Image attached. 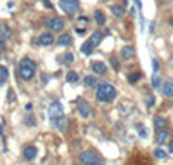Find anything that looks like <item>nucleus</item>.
<instances>
[{"mask_svg":"<svg viewBox=\"0 0 173 165\" xmlns=\"http://www.w3.org/2000/svg\"><path fill=\"white\" fill-rule=\"evenodd\" d=\"M35 73H37V63H35L33 59H30V57H24V59H21V63H19V66H17V75H19V78L31 80V78L35 77Z\"/></svg>","mask_w":173,"mask_h":165,"instance_id":"1","label":"nucleus"},{"mask_svg":"<svg viewBox=\"0 0 173 165\" xmlns=\"http://www.w3.org/2000/svg\"><path fill=\"white\" fill-rule=\"evenodd\" d=\"M116 96H118L116 89L107 82L101 83V85L97 87V92H95V98H97L99 103H111V101L116 99Z\"/></svg>","mask_w":173,"mask_h":165,"instance_id":"2","label":"nucleus"},{"mask_svg":"<svg viewBox=\"0 0 173 165\" xmlns=\"http://www.w3.org/2000/svg\"><path fill=\"white\" fill-rule=\"evenodd\" d=\"M45 26L52 31H61L64 28V19L62 18H57V16H52V18H47L45 19Z\"/></svg>","mask_w":173,"mask_h":165,"instance_id":"3","label":"nucleus"},{"mask_svg":"<svg viewBox=\"0 0 173 165\" xmlns=\"http://www.w3.org/2000/svg\"><path fill=\"white\" fill-rule=\"evenodd\" d=\"M80 162L85 165H94V163H99L101 158H99V155L95 151H83V153H80Z\"/></svg>","mask_w":173,"mask_h":165,"instance_id":"4","label":"nucleus"},{"mask_svg":"<svg viewBox=\"0 0 173 165\" xmlns=\"http://www.w3.org/2000/svg\"><path fill=\"white\" fill-rule=\"evenodd\" d=\"M76 106H78V113H80L82 118H88V116L92 115V108H90V104H88L85 99H78Z\"/></svg>","mask_w":173,"mask_h":165,"instance_id":"5","label":"nucleus"},{"mask_svg":"<svg viewBox=\"0 0 173 165\" xmlns=\"http://www.w3.org/2000/svg\"><path fill=\"white\" fill-rule=\"evenodd\" d=\"M61 9H62L64 12H68L69 16H73L75 12H78L80 2H66V0H61Z\"/></svg>","mask_w":173,"mask_h":165,"instance_id":"6","label":"nucleus"},{"mask_svg":"<svg viewBox=\"0 0 173 165\" xmlns=\"http://www.w3.org/2000/svg\"><path fill=\"white\" fill-rule=\"evenodd\" d=\"M49 116H50V120H52V118H61V116H64L62 104H61V103H52V104L49 106Z\"/></svg>","mask_w":173,"mask_h":165,"instance_id":"7","label":"nucleus"},{"mask_svg":"<svg viewBox=\"0 0 173 165\" xmlns=\"http://www.w3.org/2000/svg\"><path fill=\"white\" fill-rule=\"evenodd\" d=\"M52 125L57 129V130L64 132L66 129H68V120H66V116H61V118H52Z\"/></svg>","mask_w":173,"mask_h":165,"instance_id":"8","label":"nucleus"},{"mask_svg":"<svg viewBox=\"0 0 173 165\" xmlns=\"http://www.w3.org/2000/svg\"><path fill=\"white\" fill-rule=\"evenodd\" d=\"M90 68H92V72L97 73V75H104L106 70H107V66H106V64L102 63V61H92Z\"/></svg>","mask_w":173,"mask_h":165,"instance_id":"9","label":"nucleus"},{"mask_svg":"<svg viewBox=\"0 0 173 165\" xmlns=\"http://www.w3.org/2000/svg\"><path fill=\"white\" fill-rule=\"evenodd\" d=\"M133 54H135V49H133L132 45H125L123 49H121L120 56H121V59H125V61H130V59L133 57Z\"/></svg>","mask_w":173,"mask_h":165,"instance_id":"10","label":"nucleus"},{"mask_svg":"<svg viewBox=\"0 0 173 165\" xmlns=\"http://www.w3.org/2000/svg\"><path fill=\"white\" fill-rule=\"evenodd\" d=\"M54 40H56V38H54L52 33H42L40 38H38V44H42V45H52Z\"/></svg>","mask_w":173,"mask_h":165,"instance_id":"11","label":"nucleus"},{"mask_svg":"<svg viewBox=\"0 0 173 165\" xmlns=\"http://www.w3.org/2000/svg\"><path fill=\"white\" fill-rule=\"evenodd\" d=\"M23 157H24V160H33V158L37 157V148L35 146H26L23 150Z\"/></svg>","mask_w":173,"mask_h":165,"instance_id":"12","label":"nucleus"},{"mask_svg":"<svg viewBox=\"0 0 173 165\" xmlns=\"http://www.w3.org/2000/svg\"><path fill=\"white\" fill-rule=\"evenodd\" d=\"M161 90L166 98H173V82H165L161 85Z\"/></svg>","mask_w":173,"mask_h":165,"instance_id":"13","label":"nucleus"},{"mask_svg":"<svg viewBox=\"0 0 173 165\" xmlns=\"http://www.w3.org/2000/svg\"><path fill=\"white\" fill-rule=\"evenodd\" d=\"M166 139H168V130H165V129L158 130V134H156V143L163 144V143H166Z\"/></svg>","mask_w":173,"mask_h":165,"instance_id":"14","label":"nucleus"},{"mask_svg":"<svg viewBox=\"0 0 173 165\" xmlns=\"http://www.w3.org/2000/svg\"><path fill=\"white\" fill-rule=\"evenodd\" d=\"M92 51H94V45L90 44V40H86L85 44L82 45V49H80V52H82V54H85V56H90V54H92Z\"/></svg>","mask_w":173,"mask_h":165,"instance_id":"15","label":"nucleus"},{"mask_svg":"<svg viewBox=\"0 0 173 165\" xmlns=\"http://www.w3.org/2000/svg\"><path fill=\"white\" fill-rule=\"evenodd\" d=\"M94 18H95V21H97V24H101V26H104V24H106V14L102 11H95Z\"/></svg>","mask_w":173,"mask_h":165,"instance_id":"16","label":"nucleus"},{"mask_svg":"<svg viewBox=\"0 0 173 165\" xmlns=\"http://www.w3.org/2000/svg\"><path fill=\"white\" fill-rule=\"evenodd\" d=\"M71 42H73V38H71V35H62V37L57 40V44L61 45V47H66V45H71Z\"/></svg>","mask_w":173,"mask_h":165,"instance_id":"17","label":"nucleus"},{"mask_svg":"<svg viewBox=\"0 0 173 165\" xmlns=\"http://www.w3.org/2000/svg\"><path fill=\"white\" fill-rule=\"evenodd\" d=\"M111 12H113L116 18H123L125 16V7L123 5H113V7H111Z\"/></svg>","mask_w":173,"mask_h":165,"instance_id":"18","label":"nucleus"},{"mask_svg":"<svg viewBox=\"0 0 173 165\" xmlns=\"http://www.w3.org/2000/svg\"><path fill=\"white\" fill-rule=\"evenodd\" d=\"M101 40H102V35L99 33V31H94V33L90 35V44L94 45V47H97V45L101 44Z\"/></svg>","mask_w":173,"mask_h":165,"instance_id":"19","label":"nucleus"},{"mask_svg":"<svg viewBox=\"0 0 173 165\" xmlns=\"http://www.w3.org/2000/svg\"><path fill=\"white\" fill-rule=\"evenodd\" d=\"M78 80H80V77H78V73H76V72H73V70H71V72H68V75H66V82H68V83H76Z\"/></svg>","mask_w":173,"mask_h":165,"instance_id":"20","label":"nucleus"},{"mask_svg":"<svg viewBox=\"0 0 173 165\" xmlns=\"http://www.w3.org/2000/svg\"><path fill=\"white\" fill-rule=\"evenodd\" d=\"M154 127L158 129V130L165 129V127H166V120L163 118V116H156V118H154Z\"/></svg>","mask_w":173,"mask_h":165,"instance_id":"21","label":"nucleus"},{"mask_svg":"<svg viewBox=\"0 0 173 165\" xmlns=\"http://www.w3.org/2000/svg\"><path fill=\"white\" fill-rule=\"evenodd\" d=\"M83 83H85L86 87H95V85H97V78H95L94 75H88V77H85Z\"/></svg>","mask_w":173,"mask_h":165,"instance_id":"22","label":"nucleus"},{"mask_svg":"<svg viewBox=\"0 0 173 165\" xmlns=\"http://www.w3.org/2000/svg\"><path fill=\"white\" fill-rule=\"evenodd\" d=\"M0 33H2V38H9L11 37V28L7 26V24H2V26H0Z\"/></svg>","mask_w":173,"mask_h":165,"instance_id":"23","label":"nucleus"},{"mask_svg":"<svg viewBox=\"0 0 173 165\" xmlns=\"http://www.w3.org/2000/svg\"><path fill=\"white\" fill-rule=\"evenodd\" d=\"M7 77H9V72H7V68H5V66H2V64H0V83H4L5 80H7Z\"/></svg>","mask_w":173,"mask_h":165,"instance_id":"24","label":"nucleus"},{"mask_svg":"<svg viewBox=\"0 0 173 165\" xmlns=\"http://www.w3.org/2000/svg\"><path fill=\"white\" fill-rule=\"evenodd\" d=\"M140 78H142L140 73H130V75H128V82H130V83H135L137 80H140Z\"/></svg>","mask_w":173,"mask_h":165,"instance_id":"25","label":"nucleus"},{"mask_svg":"<svg viewBox=\"0 0 173 165\" xmlns=\"http://www.w3.org/2000/svg\"><path fill=\"white\" fill-rule=\"evenodd\" d=\"M154 157L158 158V160H163V158H166V151L161 150V148H158V150L154 151Z\"/></svg>","mask_w":173,"mask_h":165,"instance_id":"26","label":"nucleus"},{"mask_svg":"<svg viewBox=\"0 0 173 165\" xmlns=\"http://www.w3.org/2000/svg\"><path fill=\"white\" fill-rule=\"evenodd\" d=\"M135 129H137V130H139L140 137H147V130L142 127V124H137V125H135Z\"/></svg>","mask_w":173,"mask_h":165,"instance_id":"27","label":"nucleus"},{"mask_svg":"<svg viewBox=\"0 0 173 165\" xmlns=\"http://www.w3.org/2000/svg\"><path fill=\"white\" fill-rule=\"evenodd\" d=\"M24 124H26L28 127H33V125H35V118L31 115H28L26 118H24Z\"/></svg>","mask_w":173,"mask_h":165,"instance_id":"28","label":"nucleus"},{"mask_svg":"<svg viewBox=\"0 0 173 165\" xmlns=\"http://www.w3.org/2000/svg\"><path fill=\"white\" fill-rule=\"evenodd\" d=\"M7 101L9 103H14L16 101V94H14V90H12V89L7 92Z\"/></svg>","mask_w":173,"mask_h":165,"instance_id":"29","label":"nucleus"},{"mask_svg":"<svg viewBox=\"0 0 173 165\" xmlns=\"http://www.w3.org/2000/svg\"><path fill=\"white\" fill-rule=\"evenodd\" d=\"M62 61H64V63H66V64H71V63H73V54H66Z\"/></svg>","mask_w":173,"mask_h":165,"instance_id":"30","label":"nucleus"},{"mask_svg":"<svg viewBox=\"0 0 173 165\" xmlns=\"http://www.w3.org/2000/svg\"><path fill=\"white\" fill-rule=\"evenodd\" d=\"M161 80L158 78V77H154V78H152V87H154V89H159V87H161Z\"/></svg>","mask_w":173,"mask_h":165,"instance_id":"31","label":"nucleus"},{"mask_svg":"<svg viewBox=\"0 0 173 165\" xmlns=\"http://www.w3.org/2000/svg\"><path fill=\"white\" fill-rule=\"evenodd\" d=\"M146 104H147V106H152V104H154V96H147V98H146Z\"/></svg>","mask_w":173,"mask_h":165,"instance_id":"32","label":"nucleus"},{"mask_svg":"<svg viewBox=\"0 0 173 165\" xmlns=\"http://www.w3.org/2000/svg\"><path fill=\"white\" fill-rule=\"evenodd\" d=\"M152 70H154V73L159 72V63H158V59H152Z\"/></svg>","mask_w":173,"mask_h":165,"instance_id":"33","label":"nucleus"},{"mask_svg":"<svg viewBox=\"0 0 173 165\" xmlns=\"http://www.w3.org/2000/svg\"><path fill=\"white\" fill-rule=\"evenodd\" d=\"M43 5H45V7H49V9H52V7H54V5L50 4L49 0H43Z\"/></svg>","mask_w":173,"mask_h":165,"instance_id":"34","label":"nucleus"},{"mask_svg":"<svg viewBox=\"0 0 173 165\" xmlns=\"http://www.w3.org/2000/svg\"><path fill=\"white\" fill-rule=\"evenodd\" d=\"M5 49V44H4V38L0 37V51H4Z\"/></svg>","mask_w":173,"mask_h":165,"instance_id":"35","label":"nucleus"},{"mask_svg":"<svg viewBox=\"0 0 173 165\" xmlns=\"http://www.w3.org/2000/svg\"><path fill=\"white\" fill-rule=\"evenodd\" d=\"M111 64H113L114 68H118V61H116V57H111Z\"/></svg>","mask_w":173,"mask_h":165,"instance_id":"36","label":"nucleus"},{"mask_svg":"<svg viewBox=\"0 0 173 165\" xmlns=\"http://www.w3.org/2000/svg\"><path fill=\"white\" fill-rule=\"evenodd\" d=\"M76 33H78V35H83V33H85V28H76Z\"/></svg>","mask_w":173,"mask_h":165,"instance_id":"37","label":"nucleus"},{"mask_svg":"<svg viewBox=\"0 0 173 165\" xmlns=\"http://www.w3.org/2000/svg\"><path fill=\"white\" fill-rule=\"evenodd\" d=\"M31 109H33V104H31V103H28V104H26V111H31Z\"/></svg>","mask_w":173,"mask_h":165,"instance_id":"38","label":"nucleus"},{"mask_svg":"<svg viewBox=\"0 0 173 165\" xmlns=\"http://www.w3.org/2000/svg\"><path fill=\"white\" fill-rule=\"evenodd\" d=\"M168 150H170V153H173V141L170 143V148H168Z\"/></svg>","mask_w":173,"mask_h":165,"instance_id":"39","label":"nucleus"},{"mask_svg":"<svg viewBox=\"0 0 173 165\" xmlns=\"http://www.w3.org/2000/svg\"><path fill=\"white\" fill-rule=\"evenodd\" d=\"M2 130H4V127H2V125H0V136H2Z\"/></svg>","mask_w":173,"mask_h":165,"instance_id":"40","label":"nucleus"},{"mask_svg":"<svg viewBox=\"0 0 173 165\" xmlns=\"http://www.w3.org/2000/svg\"><path fill=\"white\" fill-rule=\"evenodd\" d=\"M66 2H78V0H66Z\"/></svg>","mask_w":173,"mask_h":165,"instance_id":"41","label":"nucleus"},{"mask_svg":"<svg viewBox=\"0 0 173 165\" xmlns=\"http://www.w3.org/2000/svg\"><path fill=\"white\" fill-rule=\"evenodd\" d=\"M94 165H102V163H101V162H99V163H94Z\"/></svg>","mask_w":173,"mask_h":165,"instance_id":"42","label":"nucleus"},{"mask_svg":"<svg viewBox=\"0 0 173 165\" xmlns=\"http://www.w3.org/2000/svg\"><path fill=\"white\" fill-rule=\"evenodd\" d=\"M163 2H170V0H163Z\"/></svg>","mask_w":173,"mask_h":165,"instance_id":"43","label":"nucleus"},{"mask_svg":"<svg viewBox=\"0 0 173 165\" xmlns=\"http://www.w3.org/2000/svg\"><path fill=\"white\" fill-rule=\"evenodd\" d=\"M171 26H173V19H171Z\"/></svg>","mask_w":173,"mask_h":165,"instance_id":"44","label":"nucleus"}]
</instances>
